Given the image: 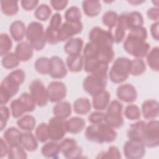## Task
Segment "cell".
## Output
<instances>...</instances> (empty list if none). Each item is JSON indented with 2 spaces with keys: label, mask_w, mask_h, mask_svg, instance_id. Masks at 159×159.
I'll use <instances>...</instances> for the list:
<instances>
[{
  "label": "cell",
  "mask_w": 159,
  "mask_h": 159,
  "mask_svg": "<svg viewBox=\"0 0 159 159\" xmlns=\"http://www.w3.org/2000/svg\"><path fill=\"white\" fill-rule=\"evenodd\" d=\"M10 117V111L5 105H1L0 107V130L1 131L6 127Z\"/></svg>",
  "instance_id": "816d5d0a"
},
{
  "label": "cell",
  "mask_w": 159,
  "mask_h": 159,
  "mask_svg": "<svg viewBox=\"0 0 159 159\" xmlns=\"http://www.w3.org/2000/svg\"><path fill=\"white\" fill-rule=\"evenodd\" d=\"M83 29V25L81 21L71 22H63L60 29L59 40L60 42L67 41L71 39L75 35L78 34L81 32Z\"/></svg>",
  "instance_id": "d6986e66"
},
{
  "label": "cell",
  "mask_w": 159,
  "mask_h": 159,
  "mask_svg": "<svg viewBox=\"0 0 159 159\" xmlns=\"http://www.w3.org/2000/svg\"><path fill=\"white\" fill-rule=\"evenodd\" d=\"M82 7L85 15L89 17L97 16L101 11V4L97 0L83 1Z\"/></svg>",
  "instance_id": "4dcf8cb0"
},
{
  "label": "cell",
  "mask_w": 159,
  "mask_h": 159,
  "mask_svg": "<svg viewBox=\"0 0 159 159\" xmlns=\"http://www.w3.org/2000/svg\"><path fill=\"white\" fill-rule=\"evenodd\" d=\"M109 64L96 59H84V70L86 72L91 74H107Z\"/></svg>",
  "instance_id": "7402d4cb"
},
{
  "label": "cell",
  "mask_w": 159,
  "mask_h": 159,
  "mask_svg": "<svg viewBox=\"0 0 159 159\" xmlns=\"http://www.w3.org/2000/svg\"><path fill=\"white\" fill-rule=\"evenodd\" d=\"M89 42L100 48H113L114 40L111 30H106L100 27H94L89 33Z\"/></svg>",
  "instance_id": "9c48e42d"
},
{
  "label": "cell",
  "mask_w": 159,
  "mask_h": 159,
  "mask_svg": "<svg viewBox=\"0 0 159 159\" xmlns=\"http://www.w3.org/2000/svg\"><path fill=\"white\" fill-rule=\"evenodd\" d=\"M15 54L20 61H27L33 56L34 48L27 42L18 43L15 48Z\"/></svg>",
  "instance_id": "d4e9b609"
},
{
  "label": "cell",
  "mask_w": 159,
  "mask_h": 159,
  "mask_svg": "<svg viewBox=\"0 0 159 159\" xmlns=\"http://www.w3.org/2000/svg\"><path fill=\"white\" fill-rule=\"evenodd\" d=\"M84 63V58L83 55L79 54L75 55H68L66 58V65L68 69L74 73L80 71Z\"/></svg>",
  "instance_id": "83f0119b"
},
{
  "label": "cell",
  "mask_w": 159,
  "mask_h": 159,
  "mask_svg": "<svg viewBox=\"0 0 159 159\" xmlns=\"http://www.w3.org/2000/svg\"><path fill=\"white\" fill-rule=\"evenodd\" d=\"M59 148L60 152L66 158H80L83 153V148L78 145L76 140L72 138L63 139L59 143Z\"/></svg>",
  "instance_id": "9a60e30c"
},
{
  "label": "cell",
  "mask_w": 159,
  "mask_h": 159,
  "mask_svg": "<svg viewBox=\"0 0 159 159\" xmlns=\"http://www.w3.org/2000/svg\"><path fill=\"white\" fill-rule=\"evenodd\" d=\"M64 17L67 22H75L81 21V12L79 7L75 6L70 7L65 12Z\"/></svg>",
  "instance_id": "f6af8a7d"
},
{
  "label": "cell",
  "mask_w": 159,
  "mask_h": 159,
  "mask_svg": "<svg viewBox=\"0 0 159 159\" xmlns=\"http://www.w3.org/2000/svg\"><path fill=\"white\" fill-rule=\"evenodd\" d=\"M107 82V74L91 73L84 79L83 81V88L84 91L90 96H93L106 90Z\"/></svg>",
  "instance_id": "52a82bcc"
},
{
  "label": "cell",
  "mask_w": 159,
  "mask_h": 159,
  "mask_svg": "<svg viewBox=\"0 0 159 159\" xmlns=\"http://www.w3.org/2000/svg\"><path fill=\"white\" fill-rule=\"evenodd\" d=\"M119 15L112 10L106 11L102 17V22L104 25L107 27L109 30H112L117 24Z\"/></svg>",
  "instance_id": "60d3db41"
},
{
  "label": "cell",
  "mask_w": 159,
  "mask_h": 159,
  "mask_svg": "<svg viewBox=\"0 0 159 159\" xmlns=\"http://www.w3.org/2000/svg\"><path fill=\"white\" fill-rule=\"evenodd\" d=\"M12 47V42L7 34L2 33L0 35V55L4 56L9 53Z\"/></svg>",
  "instance_id": "bcb514c9"
},
{
  "label": "cell",
  "mask_w": 159,
  "mask_h": 159,
  "mask_svg": "<svg viewBox=\"0 0 159 159\" xmlns=\"http://www.w3.org/2000/svg\"><path fill=\"white\" fill-rule=\"evenodd\" d=\"M21 6L22 7L27 11H32L34 9H35L38 4L39 1L38 0H22L20 1Z\"/></svg>",
  "instance_id": "11a10c76"
},
{
  "label": "cell",
  "mask_w": 159,
  "mask_h": 159,
  "mask_svg": "<svg viewBox=\"0 0 159 159\" xmlns=\"http://www.w3.org/2000/svg\"><path fill=\"white\" fill-rule=\"evenodd\" d=\"M83 47V40L80 37L71 38L66 41L64 50L68 55H75L81 53Z\"/></svg>",
  "instance_id": "836d02e7"
},
{
  "label": "cell",
  "mask_w": 159,
  "mask_h": 159,
  "mask_svg": "<svg viewBox=\"0 0 159 159\" xmlns=\"http://www.w3.org/2000/svg\"><path fill=\"white\" fill-rule=\"evenodd\" d=\"M117 24L120 25L125 31L130 30L136 27L143 26V17L142 14L138 11L124 12L119 16Z\"/></svg>",
  "instance_id": "5bb4252c"
},
{
  "label": "cell",
  "mask_w": 159,
  "mask_h": 159,
  "mask_svg": "<svg viewBox=\"0 0 159 159\" xmlns=\"http://www.w3.org/2000/svg\"><path fill=\"white\" fill-rule=\"evenodd\" d=\"M114 28L115 29L114 31L111 30L114 43H119L123 41L125 37V30L118 24H117V25Z\"/></svg>",
  "instance_id": "f5cc1de1"
},
{
  "label": "cell",
  "mask_w": 159,
  "mask_h": 159,
  "mask_svg": "<svg viewBox=\"0 0 159 159\" xmlns=\"http://www.w3.org/2000/svg\"><path fill=\"white\" fill-rule=\"evenodd\" d=\"M51 6L55 11H62L67 6L68 1L66 0H51L50 1Z\"/></svg>",
  "instance_id": "9f6ffc18"
},
{
  "label": "cell",
  "mask_w": 159,
  "mask_h": 159,
  "mask_svg": "<svg viewBox=\"0 0 159 159\" xmlns=\"http://www.w3.org/2000/svg\"><path fill=\"white\" fill-rule=\"evenodd\" d=\"M66 121L65 119L57 117H52L48 125V139L52 141L58 142L61 140L67 132L66 127Z\"/></svg>",
  "instance_id": "7c38bea8"
},
{
  "label": "cell",
  "mask_w": 159,
  "mask_h": 159,
  "mask_svg": "<svg viewBox=\"0 0 159 159\" xmlns=\"http://www.w3.org/2000/svg\"><path fill=\"white\" fill-rule=\"evenodd\" d=\"M106 109L105 122L114 129L121 127L124 123L122 114V103L116 99L112 100L110 102Z\"/></svg>",
  "instance_id": "30bf717a"
},
{
  "label": "cell",
  "mask_w": 159,
  "mask_h": 159,
  "mask_svg": "<svg viewBox=\"0 0 159 159\" xmlns=\"http://www.w3.org/2000/svg\"><path fill=\"white\" fill-rule=\"evenodd\" d=\"M53 114L55 117L65 119L69 117L71 114V106L68 101H60L53 107Z\"/></svg>",
  "instance_id": "1f68e13d"
},
{
  "label": "cell",
  "mask_w": 159,
  "mask_h": 159,
  "mask_svg": "<svg viewBox=\"0 0 159 159\" xmlns=\"http://www.w3.org/2000/svg\"><path fill=\"white\" fill-rule=\"evenodd\" d=\"M36 137L31 132L25 131L22 132L20 138V145L22 146L26 151H35L39 147Z\"/></svg>",
  "instance_id": "4316f807"
},
{
  "label": "cell",
  "mask_w": 159,
  "mask_h": 159,
  "mask_svg": "<svg viewBox=\"0 0 159 159\" xmlns=\"http://www.w3.org/2000/svg\"><path fill=\"white\" fill-rule=\"evenodd\" d=\"M20 60L13 52H9L2 57V65L6 69H13L19 65Z\"/></svg>",
  "instance_id": "ee69618b"
},
{
  "label": "cell",
  "mask_w": 159,
  "mask_h": 159,
  "mask_svg": "<svg viewBox=\"0 0 159 159\" xmlns=\"http://www.w3.org/2000/svg\"><path fill=\"white\" fill-rule=\"evenodd\" d=\"M74 112L80 115H85L89 112L91 109V104L87 98H80L73 102Z\"/></svg>",
  "instance_id": "e575fe53"
},
{
  "label": "cell",
  "mask_w": 159,
  "mask_h": 159,
  "mask_svg": "<svg viewBox=\"0 0 159 159\" xmlns=\"http://www.w3.org/2000/svg\"><path fill=\"white\" fill-rule=\"evenodd\" d=\"M17 125L22 130L31 132L35 127L36 119L33 116L27 114L17 120Z\"/></svg>",
  "instance_id": "74e56055"
},
{
  "label": "cell",
  "mask_w": 159,
  "mask_h": 159,
  "mask_svg": "<svg viewBox=\"0 0 159 159\" xmlns=\"http://www.w3.org/2000/svg\"><path fill=\"white\" fill-rule=\"evenodd\" d=\"M50 59L51 69L49 75L53 79L65 78L68 73V71L63 60L58 56H53Z\"/></svg>",
  "instance_id": "44dd1931"
},
{
  "label": "cell",
  "mask_w": 159,
  "mask_h": 159,
  "mask_svg": "<svg viewBox=\"0 0 159 159\" xmlns=\"http://www.w3.org/2000/svg\"><path fill=\"white\" fill-rule=\"evenodd\" d=\"M124 50L135 58H143L149 52L150 45L145 39L130 32L124 42Z\"/></svg>",
  "instance_id": "3957f363"
},
{
  "label": "cell",
  "mask_w": 159,
  "mask_h": 159,
  "mask_svg": "<svg viewBox=\"0 0 159 159\" xmlns=\"http://www.w3.org/2000/svg\"><path fill=\"white\" fill-rule=\"evenodd\" d=\"M116 94L119 100L127 103L133 102L137 98L136 88L132 84L129 83L119 85L117 88Z\"/></svg>",
  "instance_id": "ffe728a7"
},
{
  "label": "cell",
  "mask_w": 159,
  "mask_h": 159,
  "mask_svg": "<svg viewBox=\"0 0 159 159\" xmlns=\"http://www.w3.org/2000/svg\"><path fill=\"white\" fill-rule=\"evenodd\" d=\"M145 123L146 122L143 120H139L132 124L127 131V136L128 139L142 143Z\"/></svg>",
  "instance_id": "cb8c5ba5"
},
{
  "label": "cell",
  "mask_w": 159,
  "mask_h": 159,
  "mask_svg": "<svg viewBox=\"0 0 159 159\" xmlns=\"http://www.w3.org/2000/svg\"><path fill=\"white\" fill-rule=\"evenodd\" d=\"M92 97L93 107L97 111H103L106 109L110 103L111 94L106 90L102 91Z\"/></svg>",
  "instance_id": "484cf974"
},
{
  "label": "cell",
  "mask_w": 159,
  "mask_h": 159,
  "mask_svg": "<svg viewBox=\"0 0 159 159\" xmlns=\"http://www.w3.org/2000/svg\"><path fill=\"white\" fill-rule=\"evenodd\" d=\"M96 158H121V155L118 148L114 145H111L107 151H102L99 153Z\"/></svg>",
  "instance_id": "c3c4849f"
},
{
  "label": "cell",
  "mask_w": 159,
  "mask_h": 159,
  "mask_svg": "<svg viewBox=\"0 0 159 159\" xmlns=\"http://www.w3.org/2000/svg\"><path fill=\"white\" fill-rule=\"evenodd\" d=\"M147 63L149 67L153 71H159V48H152L147 54Z\"/></svg>",
  "instance_id": "f35d334b"
},
{
  "label": "cell",
  "mask_w": 159,
  "mask_h": 159,
  "mask_svg": "<svg viewBox=\"0 0 159 159\" xmlns=\"http://www.w3.org/2000/svg\"><path fill=\"white\" fill-rule=\"evenodd\" d=\"M0 157L2 158L7 155L9 149V146L2 138L0 139Z\"/></svg>",
  "instance_id": "680465c9"
},
{
  "label": "cell",
  "mask_w": 159,
  "mask_h": 159,
  "mask_svg": "<svg viewBox=\"0 0 159 159\" xmlns=\"http://www.w3.org/2000/svg\"><path fill=\"white\" fill-rule=\"evenodd\" d=\"M123 152L126 158L140 159L145 156L146 150L141 142L129 139L124 145Z\"/></svg>",
  "instance_id": "e0dca14e"
},
{
  "label": "cell",
  "mask_w": 159,
  "mask_h": 159,
  "mask_svg": "<svg viewBox=\"0 0 159 159\" xmlns=\"http://www.w3.org/2000/svg\"><path fill=\"white\" fill-rule=\"evenodd\" d=\"M29 90L30 96L38 106H47L48 102L47 90L41 80L39 79L33 80L29 84Z\"/></svg>",
  "instance_id": "4fadbf2b"
},
{
  "label": "cell",
  "mask_w": 159,
  "mask_h": 159,
  "mask_svg": "<svg viewBox=\"0 0 159 159\" xmlns=\"http://www.w3.org/2000/svg\"><path fill=\"white\" fill-rule=\"evenodd\" d=\"M25 73L22 69H17L9 73L0 85L1 105L6 104L9 99L19 91L20 86L24 82Z\"/></svg>",
  "instance_id": "6da1fadb"
},
{
  "label": "cell",
  "mask_w": 159,
  "mask_h": 159,
  "mask_svg": "<svg viewBox=\"0 0 159 159\" xmlns=\"http://www.w3.org/2000/svg\"><path fill=\"white\" fill-rule=\"evenodd\" d=\"M35 137L37 140L41 143L47 141L48 139L47 124L42 122L39 124L35 129Z\"/></svg>",
  "instance_id": "f907efd6"
},
{
  "label": "cell",
  "mask_w": 159,
  "mask_h": 159,
  "mask_svg": "<svg viewBox=\"0 0 159 159\" xmlns=\"http://www.w3.org/2000/svg\"><path fill=\"white\" fill-rule=\"evenodd\" d=\"M142 143L146 147L153 148L159 145V122L152 119L145 123Z\"/></svg>",
  "instance_id": "8fae6325"
},
{
  "label": "cell",
  "mask_w": 159,
  "mask_h": 159,
  "mask_svg": "<svg viewBox=\"0 0 159 159\" xmlns=\"http://www.w3.org/2000/svg\"><path fill=\"white\" fill-rule=\"evenodd\" d=\"M106 113L96 111L91 112L88 116V121L91 124H99L105 122Z\"/></svg>",
  "instance_id": "db71d44e"
},
{
  "label": "cell",
  "mask_w": 159,
  "mask_h": 159,
  "mask_svg": "<svg viewBox=\"0 0 159 159\" xmlns=\"http://www.w3.org/2000/svg\"><path fill=\"white\" fill-rule=\"evenodd\" d=\"M42 155L47 158H58L60 152L59 143L57 142L52 141L45 143L41 149Z\"/></svg>",
  "instance_id": "d590c367"
},
{
  "label": "cell",
  "mask_w": 159,
  "mask_h": 159,
  "mask_svg": "<svg viewBox=\"0 0 159 159\" xmlns=\"http://www.w3.org/2000/svg\"><path fill=\"white\" fill-rule=\"evenodd\" d=\"M52 9L47 4L39 5L34 12V16L38 20L41 21L47 20L52 15Z\"/></svg>",
  "instance_id": "7bdbcfd3"
},
{
  "label": "cell",
  "mask_w": 159,
  "mask_h": 159,
  "mask_svg": "<svg viewBox=\"0 0 159 159\" xmlns=\"http://www.w3.org/2000/svg\"><path fill=\"white\" fill-rule=\"evenodd\" d=\"M85 120L78 116H74L66 121L67 132L77 134L81 132L85 127Z\"/></svg>",
  "instance_id": "f546056e"
},
{
  "label": "cell",
  "mask_w": 159,
  "mask_h": 159,
  "mask_svg": "<svg viewBox=\"0 0 159 159\" xmlns=\"http://www.w3.org/2000/svg\"><path fill=\"white\" fill-rule=\"evenodd\" d=\"M130 60L126 57L117 58L109 71L110 80L116 84H119L127 80L130 75Z\"/></svg>",
  "instance_id": "5b68a950"
},
{
  "label": "cell",
  "mask_w": 159,
  "mask_h": 159,
  "mask_svg": "<svg viewBox=\"0 0 159 159\" xmlns=\"http://www.w3.org/2000/svg\"><path fill=\"white\" fill-rule=\"evenodd\" d=\"M26 150L20 145L14 147H9L7 158L11 159L27 158V155Z\"/></svg>",
  "instance_id": "681fc988"
},
{
  "label": "cell",
  "mask_w": 159,
  "mask_h": 159,
  "mask_svg": "<svg viewBox=\"0 0 159 159\" xmlns=\"http://www.w3.org/2000/svg\"><path fill=\"white\" fill-rule=\"evenodd\" d=\"M35 70L42 75H49L51 69L50 59L47 57H40L34 63Z\"/></svg>",
  "instance_id": "ab89813d"
},
{
  "label": "cell",
  "mask_w": 159,
  "mask_h": 159,
  "mask_svg": "<svg viewBox=\"0 0 159 159\" xmlns=\"http://www.w3.org/2000/svg\"><path fill=\"white\" fill-rule=\"evenodd\" d=\"M127 2L129 4H131L132 5H139L145 2V1H141V0H130L127 1Z\"/></svg>",
  "instance_id": "94428289"
},
{
  "label": "cell",
  "mask_w": 159,
  "mask_h": 159,
  "mask_svg": "<svg viewBox=\"0 0 159 159\" xmlns=\"http://www.w3.org/2000/svg\"><path fill=\"white\" fill-rule=\"evenodd\" d=\"M115 56L113 48H100L91 42H88L83 49V57L84 59L92 58L101 61L111 63Z\"/></svg>",
  "instance_id": "ba28073f"
},
{
  "label": "cell",
  "mask_w": 159,
  "mask_h": 159,
  "mask_svg": "<svg viewBox=\"0 0 159 159\" xmlns=\"http://www.w3.org/2000/svg\"><path fill=\"white\" fill-rule=\"evenodd\" d=\"M142 113L146 119H154L158 116V102L155 99L145 100L142 104Z\"/></svg>",
  "instance_id": "603a6c76"
},
{
  "label": "cell",
  "mask_w": 159,
  "mask_h": 159,
  "mask_svg": "<svg viewBox=\"0 0 159 159\" xmlns=\"http://www.w3.org/2000/svg\"><path fill=\"white\" fill-rule=\"evenodd\" d=\"M25 37L34 50L37 51L42 50L47 42L43 26L39 22L32 21L29 24Z\"/></svg>",
  "instance_id": "277c9868"
},
{
  "label": "cell",
  "mask_w": 159,
  "mask_h": 159,
  "mask_svg": "<svg viewBox=\"0 0 159 159\" xmlns=\"http://www.w3.org/2000/svg\"><path fill=\"white\" fill-rule=\"evenodd\" d=\"M21 132L14 127L7 128L3 134V137L9 147H14L20 145Z\"/></svg>",
  "instance_id": "d6a6232c"
},
{
  "label": "cell",
  "mask_w": 159,
  "mask_h": 159,
  "mask_svg": "<svg viewBox=\"0 0 159 159\" xmlns=\"http://www.w3.org/2000/svg\"><path fill=\"white\" fill-rule=\"evenodd\" d=\"M26 27L24 23L17 20L11 23L9 27V32L12 38L16 42H20L26 35Z\"/></svg>",
  "instance_id": "f1b7e54d"
},
{
  "label": "cell",
  "mask_w": 159,
  "mask_h": 159,
  "mask_svg": "<svg viewBox=\"0 0 159 159\" xmlns=\"http://www.w3.org/2000/svg\"><path fill=\"white\" fill-rule=\"evenodd\" d=\"M146 70V64L142 58L130 60V74L133 76H139L143 74Z\"/></svg>",
  "instance_id": "b9f144b4"
},
{
  "label": "cell",
  "mask_w": 159,
  "mask_h": 159,
  "mask_svg": "<svg viewBox=\"0 0 159 159\" xmlns=\"http://www.w3.org/2000/svg\"><path fill=\"white\" fill-rule=\"evenodd\" d=\"M147 17L152 20H155L156 22L158 21L159 19V9L157 7H151L148 9L147 12Z\"/></svg>",
  "instance_id": "6f0895ef"
},
{
  "label": "cell",
  "mask_w": 159,
  "mask_h": 159,
  "mask_svg": "<svg viewBox=\"0 0 159 159\" xmlns=\"http://www.w3.org/2000/svg\"><path fill=\"white\" fill-rule=\"evenodd\" d=\"M36 105L30 93H24L18 98L11 102L10 107L12 116L14 118H19L25 112L34 111Z\"/></svg>",
  "instance_id": "8992f818"
},
{
  "label": "cell",
  "mask_w": 159,
  "mask_h": 159,
  "mask_svg": "<svg viewBox=\"0 0 159 159\" xmlns=\"http://www.w3.org/2000/svg\"><path fill=\"white\" fill-rule=\"evenodd\" d=\"M48 101L51 102H58L65 98L67 93L66 85L61 81L50 82L47 88Z\"/></svg>",
  "instance_id": "ac0fdd59"
},
{
  "label": "cell",
  "mask_w": 159,
  "mask_h": 159,
  "mask_svg": "<svg viewBox=\"0 0 159 159\" xmlns=\"http://www.w3.org/2000/svg\"><path fill=\"white\" fill-rule=\"evenodd\" d=\"M62 17L60 14L55 13L51 17L49 25L47 27L45 34L47 42L55 45L60 42L59 34L60 27L62 24Z\"/></svg>",
  "instance_id": "2e32d148"
},
{
  "label": "cell",
  "mask_w": 159,
  "mask_h": 159,
  "mask_svg": "<svg viewBox=\"0 0 159 159\" xmlns=\"http://www.w3.org/2000/svg\"><path fill=\"white\" fill-rule=\"evenodd\" d=\"M124 116L129 120H135L140 118L141 112L139 107L137 105L129 104L125 108Z\"/></svg>",
  "instance_id": "7dc6e473"
},
{
  "label": "cell",
  "mask_w": 159,
  "mask_h": 159,
  "mask_svg": "<svg viewBox=\"0 0 159 159\" xmlns=\"http://www.w3.org/2000/svg\"><path fill=\"white\" fill-rule=\"evenodd\" d=\"M158 25L159 23L158 22H155L152 24L150 26V34L152 37L156 41H158Z\"/></svg>",
  "instance_id": "91938a15"
},
{
  "label": "cell",
  "mask_w": 159,
  "mask_h": 159,
  "mask_svg": "<svg viewBox=\"0 0 159 159\" xmlns=\"http://www.w3.org/2000/svg\"><path fill=\"white\" fill-rule=\"evenodd\" d=\"M1 9L2 12L7 16L16 15L19 11L18 1L15 0H1Z\"/></svg>",
  "instance_id": "8d00e7d4"
},
{
  "label": "cell",
  "mask_w": 159,
  "mask_h": 159,
  "mask_svg": "<svg viewBox=\"0 0 159 159\" xmlns=\"http://www.w3.org/2000/svg\"><path fill=\"white\" fill-rule=\"evenodd\" d=\"M84 136L89 141L102 144L115 141L117 137V132L114 127L104 122L88 125L85 130Z\"/></svg>",
  "instance_id": "7a4b0ae2"
}]
</instances>
